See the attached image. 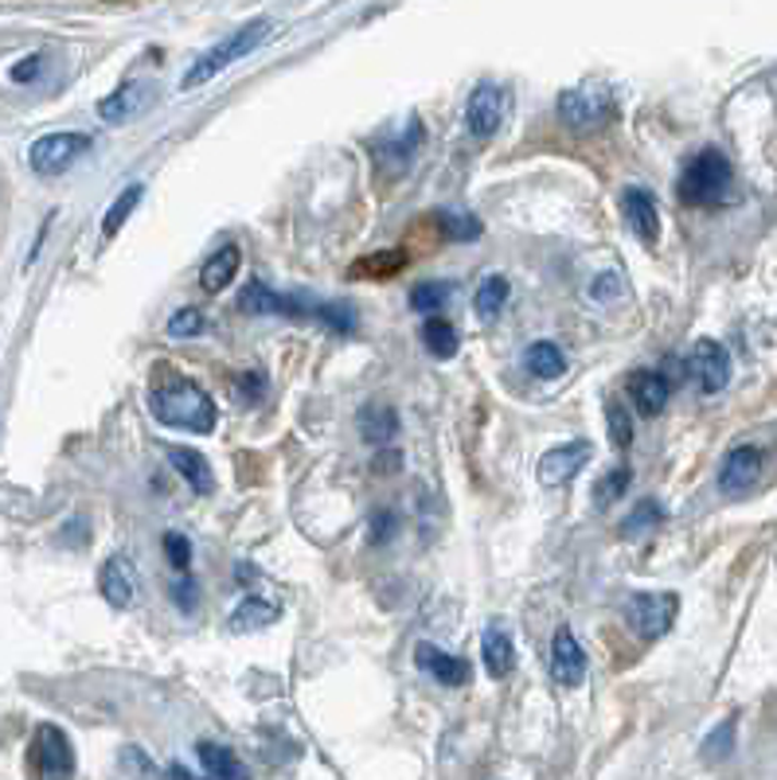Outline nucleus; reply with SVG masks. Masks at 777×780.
Here are the masks:
<instances>
[{
    "instance_id": "aec40b11",
    "label": "nucleus",
    "mask_w": 777,
    "mask_h": 780,
    "mask_svg": "<svg viewBox=\"0 0 777 780\" xmlns=\"http://www.w3.org/2000/svg\"><path fill=\"white\" fill-rule=\"evenodd\" d=\"M238 309L250 312V317H270V312H282V317H302L297 300L282 297V293H270L262 282H250L247 289L238 293Z\"/></svg>"
},
{
    "instance_id": "5701e85b",
    "label": "nucleus",
    "mask_w": 777,
    "mask_h": 780,
    "mask_svg": "<svg viewBox=\"0 0 777 780\" xmlns=\"http://www.w3.org/2000/svg\"><path fill=\"white\" fill-rule=\"evenodd\" d=\"M168 461H173V469L188 481V488H192L196 496H208V492L215 488V476H211L208 457L203 453H196V449H168Z\"/></svg>"
},
{
    "instance_id": "6e6552de",
    "label": "nucleus",
    "mask_w": 777,
    "mask_h": 780,
    "mask_svg": "<svg viewBox=\"0 0 777 780\" xmlns=\"http://www.w3.org/2000/svg\"><path fill=\"white\" fill-rule=\"evenodd\" d=\"M504 118H508V91L496 86V82H481V86L469 94V106H466L469 133L488 141V137L501 133Z\"/></svg>"
},
{
    "instance_id": "7c9ffc66",
    "label": "nucleus",
    "mask_w": 777,
    "mask_h": 780,
    "mask_svg": "<svg viewBox=\"0 0 777 780\" xmlns=\"http://www.w3.org/2000/svg\"><path fill=\"white\" fill-rule=\"evenodd\" d=\"M660 523H664V508H660L657 499H640L637 508L625 516L622 535L633 539V535H640V531H652V527H660Z\"/></svg>"
},
{
    "instance_id": "c03bdc74",
    "label": "nucleus",
    "mask_w": 777,
    "mask_h": 780,
    "mask_svg": "<svg viewBox=\"0 0 777 780\" xmlns=\"http://www.w3.org/2000/svg\"><path fill=\"white\" fill-rule=\"evenodd\" d=\"M622 273H602V282H594V297L602 300V297H610V293H617L622 289V282H617Z\"/></svg>"
},
{
    "instance_id": "7ed1b4c3",
    "label": "nucleus",
    "mask_w": 777,
    "mask_h": 780,
    "mask_svg": "<svg viewBox=\"0 0 777 780\" xmlns=\"http://www.w3.org/2000/svg\"><path fill=\"white\" fill-rule=\"evenodd\" d=\"M731 161L719 153V149H704V153H695L692 161L684 164V173H680V203L687 208H707V203H719L731 188Z\"/></svg>"
},
{
    "instance_id": "4be33fe9",
    "label": "nucleus",
    "mask_w": 777,
    "mask_h": 780,
    "mask_svg": "<svg viewBox=\"0 0 777 780\" xmlns=\"http://www.w3.org/2000/svg\"><path fill=\"white\" fill-rule=\"evenodd\" d=\"M238 265H243V250H238V246H220V250L203 262L200 285L208 293H223L238 277Z\"/></svg>"
},
{
    "instance_id": "c756f323",
    "label": "nucleus",
    "mask_w": 777,
    "mask_h": 780,
    "mask_svg": "<svg viewBox=\"0 0 777 780\" xmlns=\"http://www.w3.org/2000/svg\"><path fill=\"white\" fill-rule=\"evenodd\" d=\"M629 484H633V472L625 469V464H617L613 472H605L602 481L594 484V508H610L613 499H622L625 492H629Z\"/></svg>"
},
{
    "instance_id": "e433bc0d",
    "label": "nucleus",
    "mask_w": 777,
    "mask_h": 780,
    "mask_svg": "<svg viewBox=\"0 0 777 780\" xmlns=\"http://www.w3.org/2000/svg\"><path fill=\"white\" fill-rule=\"evenodd\" d=\"M161 546H165V558L176 566V570H188V566H192V543H188V535L168 531V535L161 539Z\"/></svg>"
},
{
    "instance_id": "0eeeda50",
    "label": "nucleus",
    "mask_w": 777,
    "mask_h": 780,
    "mask_svg": "<svg viewBox=\"0 0 777 780\" xmlns=\"http://www.w3.org/2000/svg\"><path fill=\"white\" fill-rule=\"evenodd\" d=\"M86 149H91V137L86 133H47L28 149V164L36 176H59L67 173Z\"/></svg>"
},
{
    "instance_id": "b1692460",
    "label": "nucleus",
    "mask_w": 777,
    "mask_h": 780,
    "mask_svg": "<svg viewBox=\"0 0 777 780\" xmlns=\"http://www.w3.org/2000/svg\"><path fill=\"white\" fill-rule=\"evenodd\" d=\"M523 364H528V371L535 375V379H558V375L567 371V355H563L558 344H551V340H535V344L528 347V355H523Z\"/></svg>"
},
{
    "instance_id": "f257e3e1",
    "label": "nucleus",
    "mask_w": 777,
    "mask_h": 780,
    "mask_svg": "<svg viewBox=\"0 0 777 780\" xmlns=\"http://www.w3.org/2000/svg\"><path fill=\"white\" fill-rule=\"evenodd\" d=\"M149 410L161 426L168 429H192V434H211L215 429V402L203 387H196L192 379H168L161 387H153L149 394Z\"/></svg>"
},
{
    "instance_id": "ea45409f",
    "label": "nucleus",
    "mask_w": 777,
    "mask_h": 780,
    "mask_svg": "<svg viewBox=\"0 0 777 780\" xmlns=\"http://www.w3.org/2000/svg\"><path fill=\"white\" fill-rule=\"evenodd\" d=\"M173 601L184 608V613H192V608H196V581L192 578L176 581V586H173Z\"/></svg>"
},
{
    "instance_id": "37998d69",
    "label": "nucleus",
    "mask_w": 777,
    "mask_h": 780,
    "mask_svg": "<svg viewBox=\"0 0 777 780\" xmlns=\"http://www.w3.org/2000/svg\"><path fill=\"white\" fill-rule=\"evenodd\" d=\"M39 67H44V59H39V55H28L24 63L12 67V82H32L39 74Z\"/></svg>"
},
{
    "instance_id": "f03ea898",
    "label": "nucleus",
    "mask_w": 777,
    "mask_h": 780,
    "mask_svg": "<svg viewBox=\"0 0 777 780\" xmlns=\"http://www.w3.org/2000/svg\"><path fill=\"white\" fill-rule=\"evenodd\" d=\"M270 20H250V24H243V27H235L231 36H223L220 44L211 47V51H203L200 59L192 63V71L184 74V91H196V86H203V82H211L215 74H223L231 63H238L243 55H250L255 47H262L266 44V36H270Z\"/></svg>"
},
{
    "instance_id": "412c9836",
    "label": "nucleus",
    "mask_w": 777,
    "mask_h": 780,
    "mask_svg": "<svg viewBox=\"0 0 777 780\" xmlns=\"http://www.w3.org/2000/svg\"><path fill=\"white\" fill-rule=\"evenodd\" d=\"M196 754H200V765H203V772H208V780H250L247 765L238 761V754H231L227 745L200 742L196 745Z\"/></svg>"
},
{
    "instance_id": "1a4fd4ad",
    "label": "nucleus",
    "mask_w": 777,
    "mask_h": 780,
    "mask_svg": "<svg viewBox=\"0 0 777 780\" xmlns=\"http://www.w3.org/2000/svg\"><path fill=\"white\" fill-rule=\"evenodd\" d=\"M687 375L695 379V387L704 394H719L731 382V355L719 340H699L687 355Z\"/></svg>"
},
{
    "instance_id": "ddd939ff",
    "label": "nucleus",
    "mask_w": 777,
    "mask_h": 780,
    "mask_svg": "<svg viewBox=\"0 0 777 780\" xmlns=\"http://www.w3.org/2000/svg\"><path fill=\"white\" fill-rule=\"evenodd\" d=\"M622 211H625V223H629V231L640 238V243H645V246H657L660 243V211H657V200H652V191L625 188L622 191Z\"/></svg>"
},
{
    "instance_id": "20e7f679",
    "label": "nucleus",
    "mask_w": 777,
    "mask_h": 780,
    "mask_svg": "<svg viewBox=\"0 0 777 780\" xmlns=\"http://www.w3.org/2000/svg\"><path fill=\"white\" fill-rule=\"evenodd\" d=\"M617 114V102L605 86H575V91L558 94V118L575 133H594L605 129Z\"/></svg>"
},
{
    "instance_id": "f3484780",
    "label": "nucleus",
    "mask_w": 777,
    "mask_h": 780,
    "mask_svg": "<svg viewBox=\"0 0 777 780\" xmlns=\"http://www.w3.org/2000/svg\"><path fill=\"white\" fill-rule=\"evenodd\" d=\"M625 390H629L633 406L640 410L645 417H657L660 410L668 406V394H672V382L664 379L660 371H633L629 382H625Z\"/></svg>"
},
{
    "instance_id": "4468645a",
    "label": "nucleus",
    "mask_w": 777,
    "mask_h": 780,
    "mask_svg": "<svg viewBox=\"0 0 777 780\" xmlns=\"http://www.w3.org/2000/svg\"><path fill=\"white\" fill-rule=\"evenodd\" d=\"M551 675H555V683H563V687H582L586 683V652L570 628H558L555 633V645H551Z\"/></svg>"
},
{
    "instance_id": "a19ab883",
    "label": "nucleus",
    "mask_w": 777,
    "mask_h": 780,
    "mask_svg": "<svg viewBox=\"0 0 777 780\" xmlns=\"http://www.w3.org/2000/svg\"><path fill=\"white\" fill-rule=\"evenodd\" d=\"M399 461H403L399 449H379V453H375V472H379V476H391V472L403 469Z\"/></svg>"
},
{
    "instance_id": "473e14b6",
    "label": "nucleus",
    "mask_w": 777,
    "mask_h": 780,
    "mask_svg": "<svg viewBox=\"0 0 777 780\" xmlns=\"http://www.w3.org/2000/svg\"><path fill=\"white\" fill-rule=\"evenodd\" d=\"M438 223H442V235L446 238H458V243H473L481 238V223L473 215H454V211H438Z\"/></svg>"
},
{
    "instance_id": "c85d7f7f",
    "label": "nucleus",
    "mask_w": 777,
    "mask_h": 780,
    "mask_svg": "<svg viewBox=\"0 0 777 780\" xmlns=\"http://www.w3.org/2000/svg\"><path fill=\"white\" fill-rule=\"evenodd\" d=\"M508 293H513V285H508V277H501V273H493V277H485V282H481V289H476L473 309L481 312V317H496V312L504 309V300H508Z\"/></svg>"
},
{
    "instance_id": "f8f14e48",
    "label": "nucleus",
    "mask_w": 777,
    "mask_h": 780,
    "mask_svg": "<svg viewBox=\"0 0 777 780\" xmlns=\"http://www.w3.org/2000/svg\"><path fill=\"white\" fill-rule=\"evenodd\" d=\"M98 590L102 598H106V605L114 608H129L133 601H138V570H133V563H129L126 554H114V558H106L98 570Z\"/></svg>"
},
{
    "instance_id": "bb28decb",
    "label": "nucleus",
    "mask_w": 777,
    "mask_h": 780,
    "mask_svg": "<svg viewBox=\"0 0 777 780\" xmlns=\"http://www.w3.org/2000/svg\"><path fill=\"white\" fill-rule=\"evenodd\" d=\"M407 265L403 250H379V255H367L352 265V277H367V282H387Z\"/></svg>"
},
{
    "instance_id": "c9c22d12",
    "label": "nucleus",
    "mask_w": 777,
    "mask_h": 780,
    "mask_svg": "<svg viewBox=\"0 0 777 780\" xmlns=\"http://www.w3.org/2000/svg\"><path fill=\"white\" fill-rule=\"evenodd\" d=\"M317 317L325 320L332 332H344V336L356 332V309H352V305H320Z\"/></svg>"
},
{
    "instance_id": "2f4dec72",
    "label": "nucleus",
    "mask_w": 777,
    "mask_h": 780,
    "mask_svg": "<svg viewBox=\"0 0 777 780\" xmlns=\"http://www.w3.org/2000/svg\"><path fill=\"white\" fill-rule=\"evenodd\" d=\"M449 300V285L446 282H422L411 289V309L414 312H438L446 309Z\"/></svg>"
},
{
    "instance_id": "423d86ee",
    "label": "nucleus",
    "mask_w": 777,
    "mask_h": 780,
    "mask_svg": "<svg viewBox=\"0 0 777 780\" xmlns=\"http://www.w3.org/2000/svg\"><path fill=\"white\" fill-rule=\"evenodd\" d=\"M32 772L39 780H71L74 777V749L71 737L59 726L44 722L32 737Z\"/></svg>"
},
{
    "instance_id": "58836bf2",
    "label": "nucleus",
    "mask_w": 777,
    "mask_h": 780,
    "mask_svg": "<svg viewBox=\"0 0 777 780\" xmlns=\"http://www.w3.org/2000/svg\"><path fill=\"white\" fill-rule=\"evenodd\" d=\"M395 531V516L391 511H375L372 516V543H387Z\"/></svg>"
},
{
    "instance_id": "a18cd8bd",
    "label": "nucleus",
    "mask_w": 777,
    "mask_h": 780,
    "mask_svg": "<svg viewBox=\"0 0 777 780\" xmlns=\"http://www.w3.org/2000/svg\"><path fill=\"white\" fill-rule=\"evenodd\" d=\"M168 780H200V777H192V772L184 769V765H173V769H168ZM208 780V777H203Z\"/></svg>"
},
{
    "instance_id": "72a5a7b5",
    "label": "nucleus",
    "mask_w": 777,
    "mask_h": 780,
    "mask_svg": "<svg viewBox=\"0 0 777 780\" xmlns=\"http://www.w3.org/2000/svg\"><path fill=\"white\" fill-rule=\"evenodd\" d=\"M605 422H610V441L617 445V449H629V445H633V417H629V410H625L622 402H610V406H605Z\"/></svg>"
},
{
    "instance_id": "a878e982",
    "label": "nucleus",
    "mask_w": 777,
    "mask_h": 780,
    "mask_svg": "<svg viewBox=\"0 0 777 780\" xmlns=\"http://www.w3.org/2000/svg\"><path fill=\"white\" fill-rule=\"evenodd\" d=\"M278 621V605L262 598H247L243 605L231 613V633H258V628L274 625Z\"/></svg>"
},
{
    "instance_id": "393cba45",
    "label": "nucleus",
    "mask_w": 777,
    "mask_h": 780,
    "mask_svg": "<svg viewBox=\"0 0 777 780\" xmlns=\"http://www.w3.org/2000/svg\"><path fill=\"white\" fill-rule=\"evenodd\" d=\"M422 344H426V352L434 355V359H454L458 355V328L449 324L446 317H426V324H422Z\"/></svg>"
},
{
    "instance_id": "39448f33",
    "label": "nucleus",
    "mask_w": 777,
    "mask_h": 780,
    "mask_svg": "<svg viewBox=\"0 0 777 780\" xmlns=\"http://www.w3.org/2000/svg\"><path fill=\"white\" fill-rule=\"evenodd\" d=\"M676 613H680V598L668 590L637 593V598H629V605H625V621H629V628L640 640H660L668 628L676 625Z\"/></svg>"
},
{
    "instance_id": "4c0bfd02",
    "label": "nucleus",
    "mask_w": 777,
    "mask_h": 780,
    "mask_svg": "<svg viewBox=\"0 0 777 780\" xmlns=\"http://www.w3.org/2000/svg\"><path fill=\"white\" fill-rule=\"evenodd\" d=\"M731 737H734V718H727V722L707 737V749H704L707 761H722V757L731 754Z\"/></svg>"
},
{
    "instance_id": "f704fd0d",
    "label": "nucleus",
    "mask_w": 777,
    "mask_h": 780,
    "mask_svg": "<svg viewBox=\"0 0 777 780\" xmlns=\"http://www.w3.org/2000/svg\"><path fill=\"white\" fill-rule=\"evenodd\" d=\"M208 320H203L200 309H176V317L168 320V336L173 340H188V336H200Z\"/></svg>"
},
{
    "instance_id": "2eb2a0df",
    "label": "nucleus",
    "mask_w": 777,
    "mask_h": 780,
    "mask_svg": "<svg viewBox=\"0 0 777 780\" xmlns=\"http://www.w3.org/2000/svg\"><path fill=\"white\" fill-rule=\"evenodd\" d=\"M149 98H153V94H149L145 82H121L118 91L98 102V118L110 121V126H126L129 118H138L141 109L149 106Z\"/></svg>"
},
{
    "instance_id": "79ce46f5",
    "label": "nucleus",
    "mask_w": 777,
    "mask_h": 780,
    "mask_svg": "<svg viewBox=\"0 0 777 780\" xmlns=\"http://www.w3.org/2000/svg\"><path fill=\"white\" fill-rule=\"evenodd\" d=\"M121 761L133 765V769H138V780H153V777H156L153 761H149V757H141L138 749H126V754H121Z\"/></svg>"
},
{
    "instance_id": "9b49d317",
    "label": "nucleus",
    "mask_w": 777,
    "mask_h": 780,
    "mask_svg": "<svg viewBox=\"0 0 777 780\" xmlns=\"http://www.w3.org/2000/svg\"><path fill=\"white\" fill-rule=\"evenodd\" d=\"M590 453H594V445L590 441H567V445L548 449L540 461V484L543 488H563V484L575 481L578 472H582V464L590 461Z\"/></svg>"
},
{
    "instance_id": "9d476101",
    "label": "nucleus",
    "mask_w": 777,
    "mask_h": 780,
    "mask_svg": "<svg viewBox=\"0 0 777 780\" xmlns=\"http://www.w3.org/2000/svg\"><path fill=\"white\" fill-rule=\"evenodd\" d=\"M762 469H766V453L758 445H734L719 464V488L727 496H742L762 481Z\"/></svg>"
},
{
    "instance_id": "a211bd4d",
    "label": "nucleus",
    "mask_w": 777,
    "mask_h": 780,
    "mask_svg": "<svg viewBox=\"0 0 777 780\" xmlns=\"http://www.w3.org/2000/svg\"><path fill=\"white\" fill-rule=\"evenodd\" d=\"M356 426L367 445H391L395 434H399V414L387 402H367L356 414Z\"/></svg>"
},
{
    "instance_id": "dca6fc26",
    "label": "nucleus",
    "mask_w": 777,
    "mask_h": 780,
    "mask_svg": "<svg viewBox=\"0 0 777 780\" xmlns=\"http://www.w3.org/2000/svg\"><path fill=\"white\" fill-rule=\"evenodd\" d=\"M414 663H419L426 675H434L442 687H466L469 683V663L458 660V655L442 652L438 645H426V640L414 648Z\"/></svg>"
},
{
    "instance_id": "6ab92c4d",
    "label": "nucleus",
    "mask_w": 777,
    "mask_h": 780,
    "mask_svg": "<svg viewBox=\"0 0 777 780\" xmlns=\"http://www.w3.org/2000/svg\"><path fill=\"white\" fill-rule=\"evenodd\" d=\"M481 660H485V672L493 679H504V675H513L516 667V645L513 636L504 633L501 625L485 628V640H481Z\"/></svg>"
},
{
    "instance_id": "cd10ccee",
    "label": "nucleus",
    "mask_w": 777,
    "mask_h": 780,
    "mask_svg": "<svg viewBox=\"0 0 777 780\" xmlns=\"http://www.w3.org/2000/svg\"><path fill=\"white\" fill-rule=\"evenodd\" d=\"M145 200V184H129L126 191H121L118 200L110 203V211H106V218H102V235L114 238L121 227H126V218L138 211V203Z\"/></svg>"
}]
</instances>
